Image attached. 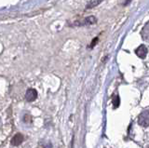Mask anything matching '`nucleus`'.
Returning <instances> with one entry per match:
<instances>
[{"mask_svg":"<svg viewBox=\"0 0 149 148\" xmlns=\"http://www.w3.org/2000/svg\"><path fill=\"white\" fill-rule=\"evenodd\" d=\"M138 122L143 127L149 126V111L148 110L143 111V112L139 115Z\"/></svg>","mask_w":149,"mask_h":148,"instance_id":"nucleus-1","label":"nucleus"},{"mask_svg":"<svg viewBox=\"0 0 149 148\" xmlns=\"http://www.w3.org/2000/svg\"><path fill=\"white\" fill-rule=\"evenodd\" d=\"M37 98V91L34 89H29L26 91L25 99L28 101H34Z\"/></svg>","mask_w":149,"mask_h":148,"instance_id":"nucleus-2","label":"nucleus"},{"mask_svg":"<svg viewBox=\"0 0 149 148\" xmlns=\"http://www.w3.org/2000/svg\"><path fill=\"white\" fill-rule=\"evenodd\" d=\"M23 142V136L21 133H17L11 139V145L13 146H19Z\"/></svg>","mask_w":149,"mask_h":148,"instance_id":"nucleus-3","label":"nucleus"},{"mask_svg":"<svg viewBox=\"0 0 149 148\" xmlns=\"http://www.w3.org/2000/svg\"><path fill=\"white\" fill-rule=\"evenodd\" d=\"M135 52H136V55L138 57L143 59V58H146V54H147V49L146 48V46L142 45V46H140L136 50H135Z\"/></svg>","mask_w":149,"mask_h":148,"instance_id":"nucleus-4","label":"nucleus"},{"mask_svg":"<svg viewBox=\"0 0 149 148\" xmlns=\"http://www.w3.org/2000/svg\"><path fill=\"white\" fill-rule=\"evenodd\" d=\"M95 22H96V18L93 16H90V17H87L86 19L82 22V24L84 25H91V24H94Z\"/></svg>","mask_w":149,"mask_h":148,"instance_id":"nucleus-5","label":"nucleus"},{"mask_svg":"<svg viewBox=\"0 0 149 148\" xmlns=\"http://www.w3.org/2000/svg\"><path fill=\"white\" fill-rule=\"evenodd\" d=\"M102 1V0H91L90 2H88V4L87 5V10H88V8H92L96 7L97 5H99V4Z\"/></svg>","mask_w":149,"mask_h":148,"instance_id":"nucleus-6","label":"nucleus"},{"mask_svg":"<svg viewBox=\"0 0 149 148\" xmlns=\"http://www.w3.org/2000/svg\"><path fill=\"white\" fill-rule=\"evenodd\" d=\"M118 105H119V97L116 96L113 99V106H114V108H118Z\"/></svg>","mask_w":149,"mask_h":148,"instance_id":"nucleus-7","label":"nucleus"},{"mask_svg":"<svg viewBox=\"0 0 149 148\" xmlns=\"http://www.w3.org/2000/svg\"><path fill=\"white\" fill-rule=\"evenodd\" d=\"M23 121L25 123H30L31 122V117L29 115H25L24 117H23Z\"/></svg>","mask_w":149,"mask_h":148,"instance_id":"nucleus-8","label":"nucleus"},{"mask_svg":"<svg viewBox=\"0 0 149 148\" xmlns=\"http://www.w3.org/2000/svg\"><path fill=\"white\" fill-rule=\"evenodd\" d=\"M97 39L98 38H94V40H93V42L91 43V48H92L93 47V46H94L95 45V43H96V41H97Z\"/></svg>","mask_w":149,"mask_h":148,"instance_id":"nucleus-9","label":"nucleus"},{"mask_svg":"<svg viewBox=\"0 0 149 148\" xmlns=\"http://www.w3.org/2000/svg\"><path fill=\"white\" fill-rule=\"evenodd\" d=\"M44 148H51V145H50V143H48V145H46L44 146Z\"/></svg>","mask_w":149,"mask_h":148,"instance_id":"nucleus-10","label":"nucleus"}]
</instances>
